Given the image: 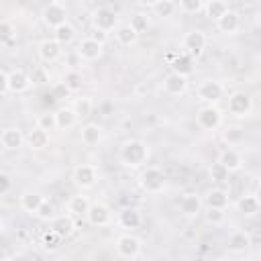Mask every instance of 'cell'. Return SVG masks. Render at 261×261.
<instances>
[{"mask_svg": "<svg viewBox=\"0 0 261 261\" xmlns=\"http://www.w3.org/2000/svg\"><path fill=\"white\" fill-rule=\"evenodd\" d=\"M149 159V147L141 139H128L120 145V161L126 167H141Z\"/></svg>", "mask_w": 261, "mask_h": 261, "instance_id": "cell-1", "label": "cell"}, {"mask_svg": "<svg viewBox=\"0 0 261 261\" xmlns=\"http://www.w3.org/2000/svg\"><path fill=\"white\" fill-rule=\"evenodd\" d=\"M165 173L159 169V167H153V165H149V167H145L143 171H141V175H139V186H141V190L143 192H147V194H161L163 190H165Z\"/></svg>", "mask_w": 261, "mask_h": 261, "instance_id": "cell-2", "label": "cell"}, {"mask_svg": "<svg viewBox=\"0 0 261 261\" xmlns=\"http://www.w3.org/2000/svg\"><path fill=\"white\" fill-rule=\"evenodd\" d=\"M41 20H43L45 27L57 29L59 24L67 22V6L59 0H53V2L45 4L43 10H41Z\"/></svg>", "mask_w": 261, "mask_h": 261, "instance_id": "cell-3", "label": "cell"}, {"mask_svg": "<svg viewBox=\"0 0 261 261\" xmlns=\"http://www.w3.org/2000/svg\"><path fill=\"white\" fill-rule=\"evenodd\" d=\"M92 24L100 33H110L118 27V16L110 6H98L92 10Z\"/></svg>", "mask_w": 261, "mask_h": 261, "instance_id": "cell-4", "label": "cell"}, {"mask_svg": "<svg viewBox=\"0 0 261 261\" xmlns=\"http://www.w3.org/2000/svg\"><path fill=\"white\" fill-rule=\"evenodd\" d=\"M206 35H204V31H200V29H192V31H188L186 35H184V39H181V47H184V53L186 55H190V57H198L204 49H206Z\"/></svg>", "mask_w": 261, "mask_h": 261, "instance_id": "cell-5", "label": "cell"}, {"mask_svg": "<svg viewBox=\"0 0 261 261\" xmlns=\"http://www.w3.org/2000/svg\"><path fill=\"white\" fill-rule=\"evenodd\" d=\"M102 53H104V45H102L100 41H96V39H92V37H82V39L77 41V51H75V55H77L82 61H96V59L102 57Z\"/></svg>", "mask_w": 261, "mask_h": 261, "instance_id": "cell-6", "label": "cell"}, {"mask_svg": "<svg viewBox=\"0 0 261 261\" xmlns=\"http://www.w3.org/2000/svg\"><path fill=\"white\" fill-rule=\"evenodd\" d=\"M224 94V86L218 80H204L198 86V98L206 102V106H214Z\"/></svg>", "mask_w": 261, "mask_h": 261, "instance_id": "cell-7", "label": "cell"}, {"mask_svg": "<svg viewBox=\"0 0 261 261\" xmlns=\"http://www.w3.org/2000/svg\"><path fill=\"white\" fill-rule=\"evenodd\" d=\"M228 112L243 118L253 112V98L247 92H232L228 96Z\"/></svg>", "mask_w": 261, "mask_h": 261, "instance_id": "cell-8", "label": "cell"}, {"mask_svg": "<svg viewBox=\"0 0 261 261\" xmlns=\"http://www.w3.org/2000/svg\"><path fill=\"white\" fill-rule=\"evenodd\" d=\"M71 179H73V184H75L80 190H88V188H92V186L98 181V169H96L92 163H80V165L73 169Z\"/></svg>", "mask_w": 261, "mask_h": 261, "instance_id": "cell-9", "label": "cell"}, {"mask_svg": "<svg viewBox=\"0 0 261 261\" xmlns=\"http://www.w3.org/2000/svg\"><path fill=\"white\" fill-rule=\"evenodd\" d=\"M116 253L124 259H135L141 253V239L133 232H124L116 239Z\"/></svg>", "mask_w": 261, "mask_h": 261, "instance_id": "cell-10", "label": "cell"}, {"mask_svg": "<svg viewBox=\"0 0 261 261\" xmlns=\"http://www.w3.org/2000/svg\"><path fill=\"white\" fill-rule=\"evenodd\" d=\"M196 122L204 130H216L222 124V112L216 106H204L196 114Z\"/></svg>", "mask_w": 261, "mask_h": 261, "instance_id": "cell-11", "label": "cell"}, {"mask_svg": "<svg viewBox=\"0 0 261 261\" xmlns=\"http://www.w3.org/2000/svg\"><path fill=\"white\" fill-rule=\"evenodd\" d=\"M202 208H204V202H202V198L198 196V194H194V192H188V194H184L181 196V200H179V214L184 216V218H198L200 214H202Z\"/></svg>", "mask_w": 261, "mask_h": 261, "instance_id": "cell-12", "label": "cell"}, {"mask_svg": "<svg viewBox=\"0 0 261 261\" xmlns=\"http://www.w3.org/2000/svg\"><path fill=\"white\" fill-rule=\"evenodd\" d=\"M86 220L92 226H108L112 220V210L102 202H94V204H90V208L86 212Z\"/></svg>", "mask_w": 261, "mask_h": 261, "instance_id": "cell-13", "label": "cell"}, {"mask_svg": "<svg viewBox=\"0 0 261 261\" xmlns=\"http://www.w3.org/2000/svg\"><path fill=\"white\" fill-rule=\"evenodd\" d=\"M6 75H8V92H12V94H22V92H27V90L31 88V84H33V82H31V75H29L24 69H20V67L8 71Z\"/></svg>", "mask_w": 261, "mask_h": 261, "instance_id": "cell-14", "label": "cell"}, {"mask_svg": "<svg viewBox=\"0 0 261 261\" xmlns=\"http://www.w3.org/2000/svg\"><path fill=\"white\" fill-rule=\"evenodd\" d=\"M0 143L6 151H18L24 145V135L18 126H6L0 133Z\"/></svg>", "mask_w": 261, "mask_h": 261, "instance_id": "cell-15", "label": "cell"}, {"mask_svg": "<svg viewBox=\"0 0 261 261\" xmlns=\"http://www.w3.org/2000/svg\"><path fill=\"white\" fill-rule=\"evenodd\" d=\"M116 222H118L120 228L133 232L135 228L141 226L143 218H141V212H139L137 208H122V210L118 212V216H116Z\"/></svg>", "mask_w": 261, "mask_h": 261, "instance_id": "cell-16", "label": "cell"}, {"mask_svg": "<svg viewBox=\"0 0 261 261\" xmlns=\"http://www.w3.org/2000/svg\"><path fill=\"white\" fill-rule=\"evenodd\" d=\"M216 27H218V31L224 33V35H234V33L241 29V16H239V12L232 10V8H228V10L216 20Z\"/></svg>", "mask_w": 261, "mask_h": 261, "instance_id": "cell-17", "label": "cell"}, {"mask_svg": "<svg viewBox=\"0 0 261 261\" xmlns=\"http://www.w3.org/2000/svg\"><path fill=\"white\" fill-rule=\"evenodd\" d=\"M163 90H165V94H169V96H181V94H186V90H188V77H184V75L171 71V73H167L165 80H163Z\"/></svg>", "mask_w": 261, "mask_h": 261, "instance_id": "cell-18", "label": "cell"}, {"mask_svg": "<svg viewBox=\"0 0 261 261\" xmlns=\"http://www.w3.org/2000/svg\"><path fill=\"white\" fill-rule=\"evenodd\" d=\"M218 163H220L228 173H232V171H239V169L243 167V157H241V153H239L237 149L226 147V149L220 151V155H218Z\"/></svg>", "mask_w": 261, "mask_h": 261, "instance_id": "cell-19", "label": "cell"}, {"mask_svg": "<svg viewBox=\"0 0 261 261\" xmlns=\"http://www.w3.org/2000/svg\"><path fill=\"white\" fill-rule=\"evenodd\" d=\"M61 53H63V49H61V45L55 39H43L39 43V57L43 61H47V63L57 61L61 57Z\"/></svg>", "mask_w": 261, "mask_h": 261, "instance_id": "cell-20", "label": "cell"}, {"mask_svg": "<svg viewBox=\"0 0 261 261\" xmlns=\"http://www.w3.org/2000/svg\"><path fill=\"white\" fill-rule=\"evenodd\" d=\"M206 208H216V210H226L228 206V192L222 188H212L206 192V198L202 200Z\"/></svg>", "mask_w": 261, "mask_h": 261, "instance_id": "cell-21", "label": "cell"}, {"mask_svg": "<svg viewBox=\"0 0 261 261\" xmlns=\"http://www.w3.org/2000/svg\"><path fill=\"white\" fill-rule=\"evenodd\" d=\"M251 245V237L245 232V230H232L228 237H226V249L230 253H245Z\"/></svg>", "mask_w": 261, "mask_h": 261, "instance_id": "cell-22", "label": "cell"}, {"mask_svg": "<svg viewBox=\"0 0 261 261\" xmlns=\"http://www.w3.org/2000/svg\"><path fill=\"white\" fill-rule=\"evenodd\" d=\"M53 116H55V124H57L59 130H69V128L75 126V122H77V116H75V112H73L71 106H61V108H57V110L53 112Z\"/></svg>", "mask_w": 261, "mask_h": 261, "instance_id": "cell-23", "label": "cell"}, {"mask_svg": "<svg viewBox=\"0 0 261 261\" xmlns=\"http://www.w3.org/2000/svg\"><path fill=\"white\" fill-rule=\"evenodd\" d=\"M49 141H51L49 133L41 130L39 126L31 128V130H29V135L24 137V143H27L33 151H43V149H47V147H49Z\"/></svg>", "mask_w": 261, "mask_h": 261, "instance_id": "cell-24", "label": "cell"}, {"mask_svg": "<svg viewBox=\"0 0 261 261\" xmlns=\"http://www.w3.org/2000/svg\"><path fill=\"white\" fill-rule=\"evenodd\" d=\"M259 208H261V204H259V198H257L255 194H243V196L239 198V202H237V210H239L245 218L255 216V214L259 212Z\"/></svg>", "mask_w": 261, "mask_h": 261, "instance_id": "cell-25", "label": "cell"}, {"mask_svg": "<svg viewBox=\"0 0 261 261\" xmlns=\"http://www.w3.org/2000/svg\"><path fill=\"white\" fill-rule=\"evenodd\" d=\"M55 234H59L61 239H67L71 232H73V228H75V222H73V218L69 216V214H61V216H55L53 220H51V226H49Z\"/></svg>", "mask_w": 261, "mask_h": 261, "instance_id": "cell-26", "label": "cell"}, {"mask_svg": "<svg viewBox=\"0 0 261 261\" xmlns=\"http://www.w3.org/2000/svg\"><path fill=\"white\" fill-rule=\"evenodd\" d=\"M171 71H173V73H179V75H184V77H188V75L194 71V57H190V55H186V53L175 55L173 61H171Z\"/></svg>", "mask_w": 261, "mask_h": 261, "instance_id": "cell-27", "label": "cell"}, {"mask_svg": "<svg viewBox=\"0 0 261 261\" xmlns=\"http://www.w3.org/2000/svg\"><path fill=\"white\" fill-rule=\"evenodd\" d=\"M88 208H90V200H88V196H84V194L71 196L69 202H67V214H69L71 218H73V216H86Z\"/></svg>", "mask_w": 261, "mask_h": 261, "instance_id": "cell-28", "label": "cell"}, {"mask_svg": "<svg viewBox=\"0 0 261 261\" xmlns=\"http://www.w3.org/2000/svg\"><path fill=\"white\" fill-rule=\"evenodd\" d=\"M114 39H116L118 45H122V47H130V45L137 43L139 35H137V33L128 27V22H126V24H118V27L114 29Z\"/></svg>", "mask_w": 261, "mask_h": 261, "instance_id": "cell-29", "label": "cell"}, {"mask_svg": "<svg viewBox=\"0 0 261 261\" xmlns=\"http://www.w3.org/2000/svg\"><path fill=\"white\" fill-rule=\"evenodd\" d=\"M102 141V128L96 122H88L82 126V143L88 147H94Z\"/></svg>", "mask_w": 261, "mask_h": 261, "instance_id": "cell-30", "label": "cell"}, {"mask_svg": "<svg viewBox=\"0 0 261 261\" xmlns=\"http://www.w3.org/2000/svg\"><path fill=\"white\" fill-rule=\"evenodd\" d=\"M43 196L39 194V192H24L22 196H20V208L24 210V212H29V214H35L37 210H39V206L43 204Z\"/></svg>", "mask_w": 261, "mask_h": 261, "instance_id": "cell-31", "label": "cell"}, {"mask_svg": "<svg viewBox=\"0 0 261 261\" xmlns=\"http://www.w3.org/2000/svg\"><path fill=\"white\" fill-rule=\"evenodd\" d=\"M53 39L63 47V45H69L73 39H75V27L71 22H63L59 24L57 29H53Z\"/></svg>", "mask_w": 261, "mask_h": 261, "instance_id": "cell-32", "label": "cell"}, {"mask_svg": "<svg viewBox=\"0 0 261 261\" xmlns=\"http://www.w3.org/2000/svg\"><path fill=\"white\" fill-rule=\"evenodd\" d=\"M149 8L153 10L155 16H161V18H167V16H173L177 12V6L173 0H155L149 4Z\"/></svg>", "mask_w": 261, "mask_h": 261, "instance_id": "cell-33", "label": "cell"}, {"mask_svg": "<svg viewBox=\"0 0 261 261\" xmlns=\"http://www.w3.org/2000/svg\"><path fill=\"white\" fill-rule=\"evenodd\" d=\"M228 8H230V6H228L224 0H208V2H204V10H202V12H206V16L216 22Z\"/></svg>", "mask_w": 261, "mask_h": 261, "instance_id": "cell-34", "label": "cell"}, {"mask_svg": "<svg viewBox=\"0 0 261 261\" xmlns=\"http://www.w3.org/2000/svg\"><path fill=\"white\" fill-rule=\"evenodd\" d=\"M177 10L181 14H188V16H194V14H200L204 10V2L202 0H179L175 2Z\"/></svg>", "mask_w": 261, "mask_h": 261, "instance_id": "cell-35", "label": "cell"}, {"mask_svg": "<svg viewBox=\"0 0 261 261\" xmlns=\"http://www.w3.org/2000/svg\"><path fill=\"white\" fill-rule=\"evenodd\" d=\"M61 84H63V86L67 88V92L71 94V92H77V90L82 88V84H84V77H82V73H80L77 69H69V71L63 75Z\"/></svg>", "mask_w": 261, "mask_h": 261, "instance_id": "cell-36", "label": "cell"}, {"mask_svg": "<svg viewBox=\"0 0 261 261\" xmlns=\"http://www.w3.org/2000/svg\"><path fill=\"white\" fill-rule=\"evenodd\" d=\"M73 112H75V116H77V120L80 118H88L90 114H92V108H94V104H92V100L88 98V96H82V98H77L75 102H73Z\"/></svg>", "mask_w": 261, "mask_h": 261, "instance_id": "cell-37", "label": "cell"}, {"mask_svg": "<svg viewBox=\"0 0 261 261\" xmlns=\"http://www.w3.org/2000/svg\"><path fill=\"white\" fill-rule=\"evenodd\" d=\"M222 139H224V143H228V147L239 145L245 141V130L241 126H226L222 130Z\"/></svg>", "mask_w": 261, "mask_h": 261, "instance_id": "cell-38", "label": "cell"}, {"mask_svg": "<svg viewBox=\"0 0 261 261\" xmlns=\"http://www.w3.org/2000/svg\"><path fill=\"white\" fill-rule=\"evenodd\" d=\"M128 27H130L137 35H141V33H145V31H147V27H149V16H147L145 12H135V14L130 16Z\"/></svg>", "mask_w": 261, "mask_h": 261, "instance_id": "cell-39", "label": "cell"}, {"mask_svg": "<svg viewBox=\"0 0 261 261\" xmlns=\"http://www.w3.org/2000/svg\"><path fill=\"white\" fill-rule=\"evenodd\" d=\"M208 175H210V179L212 181H216V184H224V181H228V171L218 163V161H214L210 167H208Z\"/></svg>", "mask_w": 261, "mask_h": 261, "instance_id": "cell-40", "label": "cell"}, {"mask_svg": "<svg viewBox=\"0 0 261 261\" xmlns=\"http://www.w3.org/2000/svg\"><path fill=\"white\" fill-rule=\"evenodd\" d=\"M61 241H63V239H61L59 234H55L51 228H49V230H45V232H43V237H41V245H43V249H45V251H55V249L61 245Z\"/></svg>", "mask_w": 261, "mask_h": 261, "instance_id": "cell-41", "label": "cell"}, {"mask_svg": "<svg viewBox=\"0 0 261 261\" xmlns=\"http://www.w3.org/2000/svg\"><path fill=\"white\" fill-rule=\"evenodd\" d=\"M12 39H14V27H12V22L0 18V47L8 45Z\"/></svg>", "mask_w": 261, "mask_h": 261, "instance_id": "cell-42", "label": "cell"}, {"mask_svg": "<svg viewBox=\"0 0 261 261\" xmlns=\"http://www.w3.org/2000/svg\"><path fill=\"white\" fill-rule=\"evenodd\" d=\"M35 216L39 220H53L55 218V204L49 200H43V204L39 206V210L35 212Z\"/></svg>", "mask_w": 261, "mask_h": 261, "instance_id": "cell-43", "label": "cell"}, {"mask_svg": "<svg viewBox=\"0 0 261 261\" xmlns=\"http://www.w3.org/2000/svg\"><path fill=\"white\" fill-rule=\"evenodd\" d=\"M37 126H39L41 130H45V133H51V130H55V128H57V124H55V116H53L51 112H45V114H41V116L37 118Z\"/></svg>", "mask_w": 261, "mask_h": 261, "instance_id": "cell-44", "label": "cell"}, {"mask_svg": "<svg viewBox=\"0 0 261 261\" xmlns=\"http://www.w3.org/2000/svg\"><path fill=\"white\" fill-rule=\"evenodd\" d=\"M206 220L214 226H220L226 220V212L224 210H216V208H206Z\"/></svg>", "mask_w": 261, "mask_h": 261, "instance_id": "cell-45", "label": "cell"}, {"mask_svg": "<svg viewBox=\"0 0 261 261\" xmlns=\"http://www.w3.org/2000/svg\"><path fill=\"white\" fill-rule=\"evenodd\" d=\"M67 96H69L67 88H65L61 82H57V84L53 86V90H51V98H53V100H63V98H67Z\"/></svg>", "mask_w": 261, "mask_h": 261, "instance_id": "cell-46", "label": "cell"}, {"mask_svg": "<svg viewBox=\"0 0 261 261\" xmlns=\"http://www.w3.org/2000/svg\"><path fill=\"white\" fill-rule=\"evenodd\" d=\"M12 190V177L4 171H0V196L2 194H8Z\"/></svg>", "mask_w": 261, "mask_h": 261, "instance_id": "cell-47", "label": "cell"}, {"mask_svg": "<svg viewBox=\"0 0 261 261\" xmlns=\"http://www.w3.org/2000/svg\"><path fill=\"white\" fill-rule=\"evenodd\" d=\"M31 82H35V84H45V82H49V75H47L43 69H35L33 75H31Z\"/></svg>", "mask_w": 261, "mask_h": 261, "instance_id": "cell-48", "label": "cell"}, {"mask_svg": "<svg viewBox=\"0 0 261 261\" xmlns=\"http://www.w3.org/2000/svg\"><path fill=\"white\" fill-rule=\"evenodd\" d=\"M6 92H8V75L0 71V96H4Z\"/></svg>", "mask_w": 261, "mask_h": 261, "instance_id": "cell-49", "label": "cell"}, {"mask_svg": "<svg viewBox=\"0 0 261 261\" xmlns=\"http://www.w3.org/2000/svg\"><path fill=\"white\" fill-rule=\"evenodd\" d=\"M6 261H29V257L27 255H22V253H16V255H12L10 259H6Z\"/></svg>", "mask_w": 261, "mask_h": 261, "instance_id": "cell-50", "label": "cell"}, {"mask_svg": "<svg viewBox=\"0 0 261 261\" xmlns=\"http://www.w3.org/2000/svg\"><path fill=\"white\" fill-rule=\"evenodd\" d=\"M0 261H6V253H4V249L0 247Z\"/></svg>", "mask_w": 261, "mask_h": 261, "instance_id": "cell-51", "label": "cell"}, {"mask_svg": "<svg viewBox=\"0 0 261 261\" xmlns=\"http://www.w3.org/2000/svg\"><path fill=\"white\" fill-rule=\"evenodd\" d=\"M214 261H232V259H228V257H218V259H214Z\"/></svg>", "mask_w": 261, "mask_h": 261, "instance_id": "cell-52", "label": "cell"}, {"mask_svg": "<svg viewBox=\"0 0 261 261\" xmlns=\"http://www.w3.org/2000/svg\"><path fill=\"white\" fill-rule=\"evenodd\" d=\"M2 228H4V226H2V220H0V232H2Z\"/></svg>", "mask_w": 261, "mask_h": 261, "instance_id": "cell-53", "label": "cell"}]
</instances>
